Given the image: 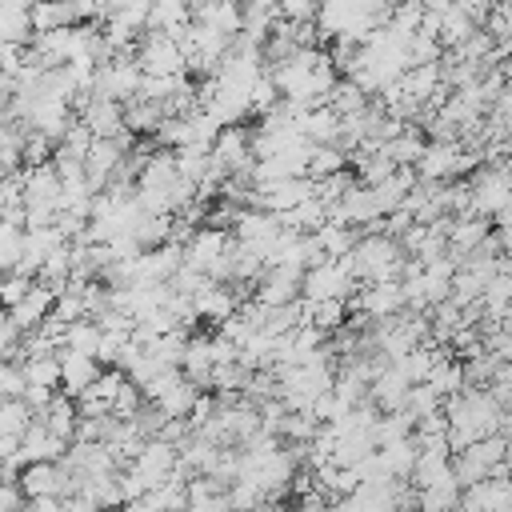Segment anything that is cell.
Returning a JSON list of instances; mask_svg holds the SVG:
<instances>
[{
  "label": "cell",
  "mask_w": 512,
  "mask_h": 512,
  "mask_svg": "<svg viewBox=\"0 0 512 512\" xmlns=\"http://www.w3.org/2000/svg\"><path fill=\"white\" fill-rule=\"evenodd\" d=\"M140 404H144L140 388L124 380V384H120V392H116V400H112V408H108V416H112V420H132V416L140 412Z\"/></svg>",
  "instance_id": "cell-40"
},
{
  "label": "cell",
  "mask_w": 512,
  "mask_h": 512,
  "mask_svg": "<svg viewBox=\"0 0 512 512\" xmlns=\"http://www.w3.org/2000/svg\"><path fill=\"white\" fill-rule=\"evenodd\" d=\"M0 324H4V308H0Z\"/></svg>",
  "instance_id": "cell-47"
},
{
  "label": "cell",
  "mask_w": 512,
  "mask_h": 512,
  "mask_svg": "<svg viewBox=\"0 0 512 512\" xmlns=\"http://www.w3.org/2000/svg\"><path fill=\"white\" fill-rule=\"evenodd\" d=\"M160 120H164V108L160 104H148V100H128L124 104V132L132 140L136 136H152Z\"/></svg>",
  "instance_id": "cell-28"
},
{
  "label": "cell",
  "mask_w": 512,
  "mask_h": 512,
  "mask_svg": "<svg viewBox=\"0 0 512 512\" xmlns=\"http://www.w3.org/2000/svg\"><path fill=\"white\" fill-rule=\"evenodd\" d=\"M440 396L428 388V384H412L408 388V396H404V412L412 416V420H424V416H436L440 412Z\"/></svg>",
  "instance_id": "cell-37"
},
{
  "label": "cell",
  "mask_w": 512,
  "mask_h": 512,
  "mask_svg": "<svg viewBox=\"0 0 512 512\" xmlns=\"http://www.w3.org/2000/svg\"><path fill=\"white\" fill-rule=\"evenodd\" d=\"M192 312H196V320H212V324H224L232 312H236V300H232V292L224 288V284H204L196 296H192Z\"/></svg>",
  "instance_id": "cell-22"
},
{
  "label": "cell",
  "mask_w": 512,
  "mask_h": 512,
  "mask_svg": "<svg viewBox=\"0 0 512 512\" xmlns=\"http://www.w3.org/2000/svg\"><path fill=\"white\" fill-rule=\"evenodd\" d=\"M180 376L196 392L208 388V380H212V340L208 336H200V332L188 336V348H184V360H180Z\"/></svg>",
  "instance_id": "cell-19"
},
{
  "label": "cell",
  "mask_w": 512,
  "mask_h": 512,
  "mask_svg": "<svg viewBox=\"0 0 512 512\" xmlns=\"http://www.w3.org/2000/svg\"><path fill=\"white\" fill-rule=\"evenodd\" d=\"M32 424V412L24 408V400H0V436H24V428Z\"/></svg>",
  "instance_id": "cell-38"
},
{
  "label": "cell",
  "mask_w": 512,
  "mask_h": 512,
  "mask_svg": "<svg viewBox=\"0 0 512 512\" xmlns=\"http://www.w3.org/2000/svg\"><path fill=\"white\" fill-rule=\"evenodd\" d=\"M300 276L304 272H292V268H264L252 284V300L260 308H284V304H296L300 300Z\"/></svg>",
  "instance_id": "cell-9"
},
{
  "label": "cell",
  "mask_w": 512,
  "mask_h": 512,
  "mask_svg": "<svg viewBox=\"0 0 512 512\" xmlns=\"http://www.w3.org/2000/svg\"><path fill=\"white\" fill-rule=\"evenodd\" d=\"M448 452H416V464H412V472H408V484L412 488H424V484H432L436 476H444L448 472Z\"/></svg>",
  "instance_id": "cell-36"
},
{
  "label": "cell",
  "mask_w": 512,
  "mask_h": 512,
  "mask_svg": "<svg viewBox=\"0 0 512 512\" xmlns=\"http://www.w3.org/2000/svg\"><path fill=\"white\" fill-rule=\"evenodd\" d=\"M56 360H60V388H64V396L68 400H76L96 376H100V364L92 360V356H80V352H68V348H60L56 352Z\"/></svg>",
  "instance_id": "cell-16"
},
{
  "label": "cell",
  "mask_w": 512,
  "mask_h": 512,
  "mask_svg": "<svg viewBox=\"0 0 512 512\" xmlns=\"http://www.w3.org/2000/svg\"><path fill=\"white\" fill-rule=\"evenodd\" d=\"M348 168V156L344 152H336L332 144H316L312 152H308V164H304V180H324V176H336V172H344Z\"/></svg>",
  "instance_id": "cell-31"
},
{
  "label": "cell",
  "mask_w": 512,
  "mask_h": 512,
  "mask_svg": "<svg viewBox=\"0 0 512 512\" xmlns=\"http://www.w3.org/2000/svg\"><path fill=\"white\" fill-rule=\"evenodd\" d=\"M128 336H132V332H100V344H96V364L116 368L120 352L128 348Z\"/></svg>",
  "instance_id": "cell-41"
},
{
  "label": "cell",
  "mask_w": 512,
  "mask_h": 512,
  "mask_svg": "<svg viewBox=\"0 0 512 512\" xmlns=\"http://www.w3.org/2000/svg\"><path fill=\"white\" fill-rule=\"evenodd\" d=\"M180 24H188V8H184V4H172V0L148 4V20H144V32H164V36H172Z\"/></svg>",
  "instance_id": "cell-34"
},
{
  "label": "cell",
  "mask_w": 512,
  "mask_h": 512,
  "mask_svg": "<svg viewBox=\"0 0 512 512\" xmlns=\"http://www.w3.org/2000/svg\"><path fill=\"white\" fill-rule=\"evenodd\" d=\"M312 236H316V248L324 252V260H344L356 244V232L348 224H320Z\"/></svg>",
  "instance_id": "cell-30"
},
{
  "label": "cell",
  "mask_w": 512,
  "mask_h": 512,
  "mask_svg": "<svg viewBox=\"0 0 512 512\" xmlns=\"http://www.w3.org/2000/svg\"><path fill=\"white\" fill-rule=\"evenodd\" d=\"M468 192H472V216L492 220L508 212V168L504 164H480L468 172Z\"/></svg>",
  "instance_id": "cell-2"
},
{
  "label": "cell",
  "mask_w": 512,
  "mask_h": 512,
  "mask_svg": "<svg viewBox=\"0 0 512 512\" xmlns=\"http://www.w3.org/2000/svg\"><path fill=\"white\" fill-rule=\"evenodd\" d=\"M136 88H140V68L132 64V52H124V56H112V60L96 64V72H92V92H88V96L128 104V100H136Z\"/></svg>",
  "instance_id": "cell-3"
},
{
  "label": "cell",
  "mask_w": 512,
  "mask_h": 512,
  "mask_svg": "<svg viewBox=\"0 0 512 512\" xmlns=\"http://www.w3.org/2000/svg\"><path fill=\"white\" fill-rule=\"evenodd\" d=\"M52 300H56V296H52L44 284H36V280H32V288L24 292V300H20L16 308H8V312H4V320L24 336V332H32V328L52 312Z\"/></svg>",
  "instance_id": "cell-15"
},
{
  "label": "cell",
  "mask_w": 512,
  "mask_h": 512,
  "mask_svg": "<svg viewBox=\"0 0 512 512\" xmlns=\"http://www.w3.org/2000/svg\"><path fill=\"white\" fill-rule=\"evenodd\" d=\"M96 344H100V328H96L92 320H76V324H68V328H64V344H60V348H68V352H80V356H92V360H96Z\"/></svg>",
  "instance_id": "cell-35"
},
{
  "label": "cell",
  "mask_w": 512,
  "mask_h": 512,
  "mask_svg": "<svg viewBox=\"0 0 512 512\" xmlns=\"http://www.w3.org/2000/svg\"><path fill=\"white\" fill-rule=\"evenodd\" d=\"M276 104H280V92H276V84L268 80V72H260L256 84L248 88V108H252L256 116H264V112H272Z\"/></svg>",
  "instance_id": "cell-39"
},
{
  "label": "cell",
  "mask_w": 512,
  "mask_h": 512,
  "mask_svg": "<svg viewBox=\"0 0 512 512\" xmlns=\"http://www.w3.org/2000/svg\"><path fill=\"white\" fill-rule=\"evenodd\" d=\"M32 420H40L56 440L72 444V432H76V404H72L68 396H52L48 408H44L40 416H32Z\"/></svg>",
  "instance_id": "cell-25"
},
{
  "label": "cell",
  "mask_w": 512,
  "mask_h": 512,
  "mask_svg": "<svg viewBox=\"0 0 512 512\" xmlns=\"http://www.w3.org/2000/svg\"><path fill=\"white\" fill-rule=\"evenodd\" d=\"M300 304H304V300H300ZM304 324H312V328H320L324 336H332L336 328L348 324V308H344V300H316V304H304Z\"/></svg>",
  "instance_id": "cell-29"
},
{
  "label": "cell",
  "mask_w": 512,
  "mask_h": 512,
  "mask_svg": "<svg viewBox=\"0 0 512 512\" xmlns=\"http://www.w3.org/2000/svg\"><path fill=\"white\" fill-rule=\"evenodd\" d=\"M408 380L400 376V368L396 364H388L372 384H368V400H372V408L384 416V412H400L404 408V396H408Z\"/></svg>",
  "instance_id": "cell-18"
},
{
  "label": "cell",
  "mask_w": 512,
  "mask_h": 512,
  "mask_svg": "<svg viewBox=\"0 0 512 512\" xmlns=\"http://www.w3.org/2000/svg\"><path fill=\"white\" fill-rule=\"evenodd\" d=\"M20 376L28 388H44L56 392L60 388V360L56 356H36V360H20Z\"/></svg>",
  "instance_id": "cell-32"
},
{
  "label": "cell",
  "mask_w": 512,
  "mask_h": 512,
  "mask_svg": "<svg viewBox=\"0 0 512 512\" xmlns=\"http://www.w3.org/2000/svg\"><path fill=\"white\" fill-rule=\"evenodd\" d=\"M24 512H60V500H48V496L44 500H28Z\"/></svg>",
  "instance_id": "cell-46"
},
{
  "label": "cell",
  "mask_w": 512,
  "mask_h": 512,
  "mask_svg": "<svg viewBox=\"0 0 512 512\" xmlns=\"http://www.w3.org/2000/svg\"><path fill=\"white\" fill-rule=\"evenodd\" d=\"M76 120L92 132V140H116V136H124V104H116V100L88 96V104H84V112Z\"/></svg>",
  "instance_id": "cell-12"
},
{
  "label": "cell",
  "mask_w": 512,
  "mask_h": 512,
  "mask_svg": "<svg viewBox=\"0 0 512 512\" xmlns=\"http://www.w3.org/2000/svg\"><path fill=\"white\" fill-rule=\"evenodd\" d=\"M64 452H68V444L56 440L40 420H32V424L24 428V436H20L16 460H20V468H28V464H56Z\"/></svg>",
  "instance_id": "cell-11"
},
{
  "label": "cell",
  "mask_w": 512,
  "mask_h": 512,
  "mask_svg": "<svg viewBox=\"0 0 512 512\" xmlns=\"http://www.w3.org/2000/svg\"><path fill=\"white\" fill-rule=\"evenodd\" d=\"M424 384L440 396V400H452V396H460L464 392V376H460V360L452 356V352H444L436 364H432V372L424 376Z\"/></svg>",
  "instance_id": "cell-24"
},
{
  "label": "cell",
  "mask_w": 512,
  "mask_h": 512,
  "mask_svg": "<svg viewBox=\"0 0 512 512\" xmlns=\"http://www.w3.org/2000/svg\"><path fill=\"white\" fill-rule=\"evenodd\" d=\"M508 508H512L508 480L468 484V488H460V500H456V512H508Z\"/></svg>",
  "instance_id": "cell-13"
},
{
  "label": "cell",
  "mask_w": 512,
  "mask_h": 512,
  "mask_svg": "<svg viewBox=\"0 0 512 512\" xmlns=\"http://www.w3.org/2000/svg\"><path fill=\"white\" fill-rule=\"evenodd\" d=\"M168 236H172V216H148L144 212L136 220V228H132V240H136L140 252H152V248L168 244Z\"/></svg>",
  "instance_id": "cell-33"
},
{
  "label": "cell",
  "mask_w": 512,
  "mask_h": 512,
  "mask_svg": "<svg viewBox=\"0 0 512 512\" xmlns=\"http://www.w3.org/2000/svg\"><path fill=\"white\" fill-rule=\"evenodd\" d=\"M24 392V376H20V364L12 360H0V400H20Z\"/></svg>",
  "instance_id": "cell-44"
},
{
  "label": "cell",
  "mask_w": 512,
  "mask_h": 512,
  "mask_svg": "<svg viewBox=\"0 0 512 512\" xmlns=\"http://www.w3.org/2000/svg\"><path fill=\"white\" fill-rule=\"evenodd\" d=\"M0 44L28 48L32 44V24H28V4L0 0Z\"/></svg>",
  "instance_id": "cell-23"
},
{
  "label": "cell",
  "mask_w": 512,
  "mask_h": 512,
  "mask_svg": "<svg viewBox=\"0 0 512 512\" xmlns=\"http://www.w3.org/2000/svg\"><path fill=\"white\" fill-rule=\"evenodd\" d=\"M140 480H144V488H160L172 472H176V448L172 444H164V440H148L136 456H132V464H128Z\"/></svg>",
  "instance_id": "cell-10"
},
{
  "label": "cell",
  "mask_w": 512,
  "mask_h": 512,
  "mask_svg": "<svg viewBox=\"0 0 512 512\" xmlns=\"http://www.w3.org/2000/svg\"><path fill=\"white\" fill-rule=\"evenodd\" d=\"M196 396H200V392H196V388H192V384L180 376V380H176V384H172V388H168L160 400H152V408H156L164 420H188V412H192Z\"/></svg>",
  "instance_id": "cell-27"
},
{
  "label": "cell",
  "mask_w": 512,
  "mask_h": 512,
  "mask_svg": "<svg viewBox=\"0 0 512 512\" xmlns=\"http://www.w3.org/2000/svg\"><path fill=\"white\" fill-rule=\"evenodd\" d=\"M504 448H508V436H484V440L468 444L464 452H456V456L448 460V464H452L456 484H460V488H468V484L488 480V472L504 460Z\"/></svg>",
  "instance_id": "cell-4"
},
{
  "label": "cell",
  "mask_w": 512,
  "mask_h": 512,
  "mask_svg": "<svg viewBox=\"0 0 512 512\" xmlns=\"http://www.w3.org/2000/svg\"><path fill=\"white\" fill-rule=\"evenodd\" d=\"M276 232H280V220H276V216L256 212V208H240V216H236V240H240V244H252V248H260V256H264V252L272 248Z\"/></svg>",
  "instance_id": "cell-17"
},
{
  "label": "cell",
  "mask_w": 512,
  "mask_h": 512,
  "mask_svg": "<svg viewBox=\"0 0 512 512\" xmlns=\"http://www.w3.org/2000/svg\"><path fill=\"white\" fill-rule=\"evenodd\" d=\"M32 288V280H24V276H16V272H8L4 280H0V308L8 312V308H16L20 300H24V292Z\"/></svg>",
  "instance_id": "cell-43"
},
{
  "label": "cell",
  "mask_w": 512,
  "mask_h": 512,
  "mask_svg": "<svg viewBox=\"0 0 512 512\" xmlns=\"http://www.w3.org/2000/svg\"><path fill=\"white\" fill-rule=\"evenodd\" d=\"M356 292L352 272L344 268V260H324L316 268H308L300 276V300L316 304V300H348Z\"/></svg>",
  "instance_id": "cell-6"
},
{
  "label": "cell",
  "mask_w": 512,
  "mask_h": 512,
  "mask_svg": "<svg viewBox=\"0 0 512 512\" xmlns=\"http://www.w3.org/2000/svg\"><path fill=\"white\" fill-rule=\"evenodd\" d=\"M384 148V156L392 160V168H412L416 160H420V152H424V136H420V128H400L388 144H380Z\"/></svg>",
  "instance_id": "cell-26"
},
{
  "label": "cell",
  "mask_w": 512,
  "mask_h": 512,
  "mask_svg": "<svg viewBox=\"0 0 512 512\" xmlns=\"http://www.w3.org/2000/svg\"><path fill=\"white\" fill-rule=\"evenodd\" d=\"M132 64L140 68V76H156V80L184 72V56L172 44V36H164V32H144L132 48Z\"/></svg>",
  "instance_id": "cell-5"
},
{
  "label": "cell",
  "mask_w": 512,
  "mask_h": 512,
  "mask_svg": "<svg viewBox=\"0 0 512 512\" xmlns=\"http://www.w3.org/2000/svg\"><path fill=\"white\" fill-rule=\"evenodd\" d=\"M416 492V512H456V500H460V484L452 476V464L444 476H436L432 484L424 488H412Z\"/></svg>",
  "instance_id": "cell-20"
},
{
  "label": "cell",
  "mask_w": 512,
  "mask_h": 512,
  "mask_svg": "<svg viewBox=\"0 0 512 512\" xmlns=\"http://www.w3.org/2000/svg\"><path fill=\"white\" fill-rule=\"evenodd\" d=\"M16 484H20V492H24V500H68V496H76V480H72V472L56 460V464H28L20 476H16Z\"/></svg>",
  "instance_id": "cell-7"
},
{
  "label": "cell",
  "mask_w": 512,
  "mask_h": 512,
  "mask_svg": "<svg viewBox=\"0 0 512 512\" xmlns=\"http://www.w3.org/2000/svg\"><path fill=\"white\" fill-rule=\"evenodd\" d=\"M276 20H284V24H312L316 20V4H308V0L276 4Z\"/></svg>",
  "instance_id": "cell-42"
},
{
  "label": "cell",
  "mask_w": 512,
  "mask_h": 512,
  "mask_svg": "<svg viewBox=\"0 0 512 512\" xmlns=\"http://www.w3.org/2000/svg\"><path fill=\"white\" fill-rule=\"evenodd\" d=\"M484 236H488V220H480V216H464V220H452L448 224V256L460 264L464 256H472L480 244H484Z\"/></svg>",
  "instance_id": "cell-21"
},
{
  "label": "cell",
  "mask_w": 512,
  "mask_h": 512,
  "mask_svg": "<svg viewBox=\"0 0 512 512\" xmlns=\"http://www.w3.org/2000/svg\"><path fill=\"white\" fill-rule=\"evenodd\" d=\"M344 268L352 272L356 284H396L400 268H404V252L392 236L376 232V236H356L352 252L344 256Z\"/></svg>",
  "instance_id": "cell-1"
},
{
  "label": "cell",
  "mask_w": 512,
  "mask_h": 512,
  "mask_svg": "<svg viewBox=\"0 0 512 512\" xmlns=\"http://www.w3.org/2000/svg\"><path fill=\"white\" fill-rule=\"evenodd\" d=\"M208 168H216L220 176L244 172L252 168V128L236 124V128H220L212 148H208Z\"/></svg>",
  "instance_id": "cell-8"
},
{
  "label": "cell",
  "mask_w": 512,
  "mask_h": 512,
  "mask_svg": "<svg viewBox=\"0 0 512 512\" xmlns=\"http://www.w3.org/2000/svg\"><path fill=\"white\" fill-rule=\"evenodd\" d=\"M24 492L16 480H0V512H24Z\"/></svg>",
  "instance_id": "cell-45"
},
{
  "label": "cell",
  "mask_w": 512,
  "mask_h": 512,
  "mask_svg": "<svg viewBox=\"0 0 512 512\" xmlns=\"http://www.w3.org/2000/svg\"><path fill=\"white\" fill-rule=\"evenodd\" d=\"M188 20L196 28H208L224 40L240 36V4H228V0H212V4H192L188 8Z\"/></svg>",
  "instance_id": "cell-14"
}]
</instances>
